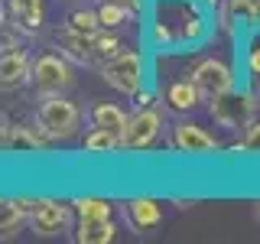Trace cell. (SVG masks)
I'll list each match as a JSON object with an SVG mask.
<instances>
[{
  "label": "cell",
  "instance_id": "cell-1",
  "mask_svg": "<svg viewBox=\"0 0 260 244\" xmlns=\"http://www.w3.org/2000/svg\"><path fill=\"white\" fill-rule=\"evenodd\" d=\"M36 124L46 130L49 140H69L81 124V111L62 95H43V104L36 108Z\"/></svg>",
  "mask_w": 260,
  "mask_h": 244
},
{
  "label": "cell",
  "instance_id": "cell-2",
  "mask_svg": "<svg viewBox=\"0 0 260 244\" xmlns=\"http://www.w3.org/2000/svg\"><path fill=\"white\" fill-rule=\"evenodd\" d=\"M101 78L108 81L114 92L134 98L137 92L146 88V62L140 52H120L114 59L101 62Z\"/></svg>",
  "mask_w": 260,
  "mask_h": 244
},
{
  "label": "cell",
  "instance_id": "cell-3",
  "mask_svg": "<svg viewBox=\"0 0 260 244\" xmlns=\"http://www.w3.org/2000/svg\"><path fill=\"white\" fill-rule=\"evenodd\" d=\"M211 117L221 127H250L257 120V95L254 92H241V95H221L211 101Z\"/></svg>",
  "mask_w": 260,
  "mask_h": 244
},
{
  "label": "cell",
  "instance_id": "cell-4",
  "mask_svg": "<svg viewBox=\"0 0 260 244\" xmlns=\"http://www.w3.org/2000/svg\"><path fill=\"white\" fill-rule=\"evenodd\" d=\"M29 81L39 95H62L65 88L72 85V65H69L65 55L43 52L32 62V78Z\"/></svg>",
  "mask_w": 260,
  "mask_h": 244
},
{
  "label": "cell",
  "instance_id": "cell-5",
  "mask_svg": "<svg viewBox=\"0 0 260 244\" xmlns=\"http://www.w3.org/2000/svg\"><path fill=\"white\" fill-rule=\"evenodd\" d=\"M192 81L199 85L202 98H221V95H231L238 88V78H234V69L228 65L224 59H202L199 65L192 69Z\"/></svg>",
  "mask_w": 260,
  "mask_h": 244
},
{
  "label": "cell",
  "instance_id": "cell-6",
  "mask_svg": "<svg viewBox=\"0 0 260 244\" xmlns=\"http://www.w3.org/2000/svg\"><path fill=\"white\" fill-rule=\"evenodd\" d=\"M159 130H162L159 111L137 108L134 114H130L124 134H120V146H124V150H146V146H153L159 140Z\"/></svg>",
  "mask_w": 260,
  "mask_h": 244
},
{
  "label": "cell",
  "instance_id": "cell-7",
  "mask_svg": "<svg viewBox=\"0 0 260 244\" xmlns=\"http://www.w3.org/2000/svg\"><path fill=\"white\" fill-rule=\"evenodd\" d=\"M72 215H75L72 202L65 205V202H55V199H39V205L29 215V228L43 238H55V234H65L72 228Z\"/></svg>",
  "mask_w": 260,
  "mask_h": 244
},
{
  "label": "cell",
  "instance_id": "cell-8",
  "mask_svg": "<svg viewBox=\"0 0 260 244\" xmlns=\"http://www.w3.org/2000/svg\"><path fill=\"white\" fill-rule=\"evenodd\" d=\"M173 146L179 153H189V157H211L218 150V140L208 134L202 124H192V120H179L173 124Z\"/></svg>",
  "mask_w": 260,
  "mask_h": 244
},
{
  "label": "cell",
  "instance_id": "cell-9",
  "mask_svg": "<svg viewBox=\"0 0 260 244\" xmlns=\"http://www.w3.org/2000/svg\"><path fill=\"white\" fill-rule=\"evenodd\" d=\"M29 78H32V65L26 59V52L4 49V59H0V85H4V92H13V88L26 85Z\"/></svg>",
  "mask_w": 260,
  "mask_h": 244
},
{
  "label": "cell",
  "instance_id": "cell-10",
  "mask_svg": "<svg viewBox=\"0 0 260 244\" xmlns=\"http://www.w3.org/2000/svg\"><path fill=\"white\" fill-rule=\"evenodd\" d=\"M127 222L134 231H146V228H156L162 222V202L156 199H146V195H137V199H130L127 205Z\"/></svg>",
  "mask_w": 260,
  "mask_h": 244
},
{
  "label": "cell",
  "instance_id": "cell-11",
  "mask_svg": "<svg viewBox=\"0 0 260 244\" xmlns=\"http://www.w3.org/2000/svg\"><path fill=\"white\" fill-rule=\"evenodd\" d=\"M36 205H39V199H23V195L4 199V208H0V231H4V238H13L20 231V225L29 222Z\"/></svg>",
  "mask_w": 260,
  "mask_h": 244
},
{
  "label": "cell",
  "instance_id": "cell-12",
  "mask_svg": "<svg viewBox=\"0 0 260 244\" xmlns=\"http://www.w3.org/2000/svg\"><path fill=\"white\" fill-rule=\"evenodd\" d=\"M55 43H59V49H62L65 59H72L75 65H91V62H94L91 36H81V33H75V29L65 26L59 36H55Z\"/></svg>",
  "mask_w": 260,
  "mask_h": 244
},
{
  "label": "cell",
  "instance_id": "cell-13",
  "mask_svg": "<svg viewBox=\"0 0 260 244\" xmlns=\"http://www.w3.org/2000/svg\"><path fill=\"white\" fill-rule=\"evenodd\" d=\"M166 108L169 111H176V114H189L199 108V101H202V92H199V85H195L192 78H182V81H173V85L166 88Z\"/></svg>",
  "mask_w": 260,
  "mask_h": 244
},
{
  "label": "cell",
  "instance_id": "cell-14",
  "mask_svg": "<svg viewBox=\"0 0 260 244\" xmlns=\"http://www.w3.org/2000/svg\"><path fill=\"white\" fill-rule=\"evenodd\" d=\"M4 143L10 146V150H43V146L49 143V137H46V130L43 127H7L4 130Z\"/></svg>",
  "mask_w": 260,
  "mask_h": 244
},
{
  "label": "cell",
  "instance_id": "cell-15",
  "mask_svg": "<svg viewBox=\"0 0 260 244\" xmlns=\"http://www.w3.org/2000/svg\"><path fill=\"white\" fill-rule=\"evenodd\" d=\"M78 244H108L114 241V222L111 218H78Z\"/></svg>",
  "mask_w": 260,
  "mask_h": 244
},
{
  "label": "cell",
  "instance_id": "cell-16",
  "mask_svg": "<svg viewBox=\"0 0 260 244\" xmlns=\"http://www.w3.org/2000/svg\"><path fill=\"white\" fill-rule=\"evenodd\" d=\"M88 117H91L94 127H108V130H114V134H124L130 114L124 108H117V104H111V101H98L94 108L88 111Z\"/></svg>",
  "mask_w": 260,
  "mask_h": 244
},
{
  "label": "cell",
  "instance_id": "cell-17",
  "mask_svg": "<svg viewBox=\"0 0 260 244\" xmlns=\"http://www.w3.org/2000/svg\"><path fill=\"white\" fill-rule=\"evenodd\" d=\"M85 150L88 153H114V150H124V146H120V134H114L108 127H91L85 134Z\"/></svg>",
  "mask_w": 260,
  "mask_h": 244
},
{
  "label": "cell",
  "instance_id": "cell-18",
  "mask_svg": "<svg viewBox=\"0 0 260 244\" xmlns=\"http://www.w3.org/2000/svg\"><path fill=\"white\" fill-rule=\"evenodd\" d=\"M134 7L120 4V0H104L101 7H98V16H101V26L104 29H114V26H124V23L134 20Z\"/></svg>",
  "mask_w": 260,
  "mask_h": 244
},
{
  "label": "cell",
  "instance_id": "cell-19",
  "mask_svg": "<svg viewBox=\"0 0 260 244\" xmlns=\"http://www.w3.org/2000/svg\"><path fill=\"white\" fill-rule=\"evenodd\" d=\"M228 13L234 23L260 26V0H228Z\"/></svg>",
  "mask_w": 260,
  "mask_h": 244
},
{
  "label": "cell",
  "instance_id": "cell-20",
  "mask_svg": "<svg viewBox=\"0 0 260 244\" xmlns=\"http://www.w3.org/2000/svg\"><path fill=\"white\" fill-rule=\"evenodd\" d=\"M78 218H111V202L98 199V195H81V199H72Z\"/></svg>",
  "mask_w": 260,
  "mask_h": 244
},
{
  "label": "cell",
  "instance_id": "cell-21",
  "mask_svg": "<svg viewBox=\"0 0 260 244\" xmlns=\"http://www.w3.org/2000/svg\"><path fill=\"white\" fill-rule=\"evenodd\" d=\"M10 13H13L16 29H23V33H36L43 26V4L39 7H10Z\"/></svg>",
  "mask_w": 260,
  "mask_h": 244
},
{
  "label": "cell",
  "instance_id": "cell-22",
  "mask_svg": "<svg viewBox=\"0 0 260 244\" xmlns=\"http://www.w3.org/2000/svg\"><path fill=\"white\" fill-rule=\"evenodd\" d=\"M69 29L81 33V36H94V33H101V16H98V10H75L69 16Z\"/></svg>",
  "mask_w": 260,
  "mask_h": 244
},
{
  "label": "cell",
  "instance_id": "cell-23",
  "mask_svg": "<svg viewBox=\"0 0 260 244\" xmlns=\"http://www.w3.org/2000/svg\"><path fill=\"white\" fill-rule=\"evenodd\" d=\"M91 46H94V59H101V62L120 55V49H124V43H120L114 33H94V36H91Z\"/></svg>",
  "mask_w": 260,
  "mask_h": 244
},
{
  "label": "cell",
  "instance_id": "cell-24",
  "mask_svg": "<svg viewBox=\"0 0 260 244\" xmlns=\"http://www.w3.org/2000/svg\"><path fill=\"white\" fill-rule=\"evenodd\" d=\"M231 153H244V157H260V120H254L247 130H244V137L238 143L228 146Z\"/></svg>",
  "mask_w": 260,
  "mask_h": 244
},
{
  "label": "cell",
  "instance_id": "cell-25",
  "mask_svg": "<svg viewBox=\"0 0 260 244\" xmlns=\"http://www.w3.org/2000/svg\"><path fill=\"white\" fill-rule=\"evenodd\" d=\"M247 72L260 78V39H257L254 46H250V52H247Z\"/></svg>",
  "mask_w": 260,
  "mask_h": 244
},
{
  "label": "cell",
  "instance_id": "cell-26",
  "mask_svg": "<svg viewBox=\"0 0 260 244\" xmlns=\"http://www.w3.org/2000/svg\"><path fill=\"white\" fill-rule=\"evenodd\" d=\"M43 0H10V7H39Z\"/></svg>",
  "mask_w": 260,
  "mask_h": 244
},
{
  "label": "cell",
  "instance_id": "cell-27",
  "mask_svg": "<svg viewBox=\"0 0 260 244\" xmlns=\"http://www.w3.org/2000/svg\"><path fill=\"white\" fill-rule=\"evenodd\" d=\"M120 4H127V7H134V10H140V0H120Z\"/></svg>",
  "mask_w": 260,
  "mask_h": 244
},
{
  "label": "cell",
  "instance_id": "cell-28",
  "mask_svg": "<svg viewBox=\"0 0 260 244\" xmlns=\"http://www.w3.org/2000/svg\"><path fill=\"white\" fill-rule=\"evenodd\" d=\"M257 218H260V202H257Z\"/></svg>",
  "mask_w": 260,
  "mask_h": 244
}]
</instances>
